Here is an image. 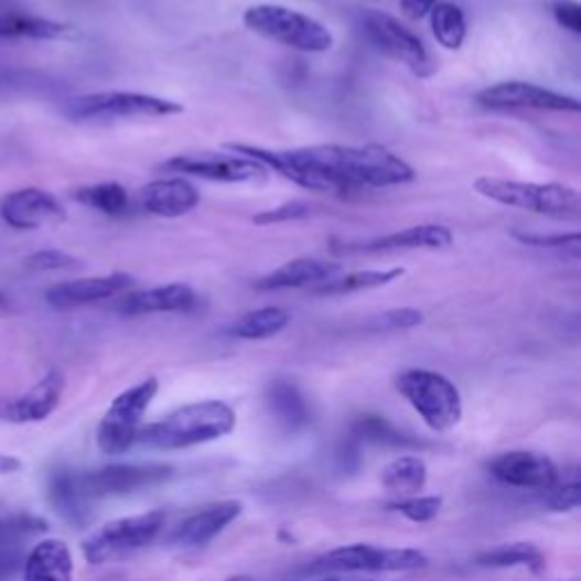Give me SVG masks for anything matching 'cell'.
I'll return each mask as SVG.
<instances>
[{
    "label": "cell",
    "mask_w": 581,
    "mask_h": 581,
    "mask_svg": "<svg viewBox=\"0 0 581 581\" xmlns=\"http://www.w3.org/2000/svg\"><path fill=\"white\" fill-rule=\"evenodd\" d=\"M475 563L484 568H529L531 572H544L546 555L540 552L538 546L518 540V544H505L477 555Z\"/></svg>",
    "instance_id": "f1b7e54d"
},
{
    "label": "cell",
    "mask_w": 581,
    "mask_h": 581,
    "mask_svg": "<svg viewBox=\"0 0 581 581\" xmlns=\"http://www.w3.org/2000/svg\"><path fill=\"white\" fill-rule=\"evenodd\" d=\"M171 477L173 469L162 466V463H146V466H141V463H116V466L77 475V486H80V493L87 499H96L154 488L166 484Z\"/></svg>",
    "instance_id": "8fae6325"
},
{
    "label": "cell",
    "mask_w": 581,
    "mask_h": 581,
    "mask_svg": "<svg viewBox=\"0 0 581 581\" xmlns=\"http://www.w3.org/2000/svg\"><path fill=\"white\" fill-rule=\"evenodd\" d=\"M158 394H160V379L146 377L143 381L130 386V389L114 398L96 432V441L103 454L109 456L126 454L130 448L137 445L141 420L150 409L152 400L158 398Z\"/></svg>",
    "instance_id": "52a82bcc"
},
{
    "label": "cell",
    "mask_w": 581,
    "mask_h": 581,
    "mask_svg": "<svg viewBox=\"0 0 581 581\" xmlns=\"http://www.w3.org/2000/svg\"><path fill=\"white\" fill-rule=\"evenodd\" d=\"M64 373L53 368L42 379H39L30 391L14 400L0 402V420H8L14 424L42 422L46 420L60 405L64 394Z\"/></svg>",
    "instance_id": "e0dca14e"
},
{
    "label": "cell",
    "mask_w": 581,
    "mask_h": 581,
    "mask_svg": "<svg viewBox=\"0 0 581 581\" xmlns=\"http://www.w3.org/2000/svg\"><path fill=\"white\" fill-rule=\"evenodd\" d=\"M338 273V263L314 259V257H300L282 263L280 268L270 270L268 276L255 282L257 291H284V289H302L321 284Z\"/></svg>",
    "instance_id": "7402d4cb"
},
{
    "label": "cell",
    "mask_w": 581,
    "mask_h": 581,
    "mask_svg": "<svg viewBox=\"0 0 581 581\" xmlns=\"http://www.w3.org/2000/svg\"><path fill=\"white\" fill-rule=\"evenodd\" d=\"M3 302H6V298H3V295H0V304H3Z\"/></svg>",
    "instance_id": "7dc6e473"
},
{
    "label": "cell",
    "mask_w": 581,
    "mask_h": 581,
    "mask_svg": "<svg viewBox=\"0 0 581 581\" xmlns=\"http://www.w3.org/2000/svg\"><path fill=\"white\" fill-rule=\"evenodd\" d=\"M391 512L402 514L411 523H430L434 520L441 509H443V497L441 495H411V497H400L394 505H389Z\"/></svg>",
    "instance_id": "e575fe53"
},
{
    "label": "cell",
    "mask_w": 581,
    "mask_h": 581,
    "mask_svg": "<svg viewBox=\"0 0 581 581\" xmlns=\"http://www.w3.org/2000/svg\"><path fill=\"white\" fill-rule=\"evenodd\" d=\"M351 437L357 439L362 445L364 443H375V445H386V448H398V450H416V448H424V443L407 437L405 432L396 430L394 424L386 420L384 416H359L353 422V430Z\"/></svg>",
    "instance_id": "4dcf8cb0"
},
{
    "label": "cell",
    "mask_w": 581,
    "mask_h": 581,
    "mask_svg": "<svg viewBox=\"0 0 581 581\" xmlns=\"http://www.w3.org/2000/svg\"><path fill=\"white\" fill-rule=\"evenodd\" d=\"M362 25L370 42L396 62L405 64L418 77L432 75V57L420 42V36L413 34L407 25H402L396 17L384 14L377 10H368L362 14Z\"/></svg>",
    "instance_id": "30bf717a"
},
{
    "label": "cell",
    "mask_w": 581,
    "mask_h": 581,
    "mask_svg": "<svg viewBox=\"0 0 581 581\" xmlns=\"http://www.w3.org/2000/svg\"><path fill=\"white\" fill-rule=\"evenodd\" d=\"M312 205L304 203V201H291V203H284V205H278V207H270V209H263L259 214L252 216V223L255 225H278V223H291V220H300V218H306L312 216Z\"/></svg>",
    "instance_id": "74e56055"
},
{
    "label": "cell",
    "mask_w": 581,
    "mask_h": 581,
    "mask_svg": "<svg viewBox=\"0 0 581 581\" xmlns=\"http://www.w3.org/2000/svg\"><path fill=\"white\" fill-rule=\"evenodd\" d=\"M437 0H400V8L405 12V17H409L411 21H422L428 19L430 12L434 10Z\"/></svg>",
    "instance_id": "7bdbcfd3"
},
{
    "label": "cell",
    "mask_w": 581,
    "mask_h": 581,
    "mask_svg": "<svg viewBox=\"0 0 581 581\" xmlns=\"http://www.w3.org/2000/svg\"><path fill=\"white\" fill-rule=\"evenodd\" d=\"M300 581H341V579H338V577H327V574H325V577H319V579H300Z\"/></svg>",
    "instance_id": "bcb514c9"
},
{
    "label": "cell",
    "mask_w": 581,
    "mask_h": 581,
    "mask_svg": "<svg viewBox=\"0 0 581 581\" xmlns=\"http://www.w3.org/2000/svg\"><path fill=\"white\" fill-rule=\"evenodd\" d=\"M23 581H73V555L64 540L36 544L23 563Z\"/></svg>",
    "instance_id": "603a6c76"
},
{
    "label": "cell",
    "mask_w": 581,
    "mask_h": 581,
    "mask_svg": "<svg viewBox=\"0 0 581 581\" xmlns=\"http://www.w3.org/2000/svg\"><path fill=\"white\" fill-rule=\"evenodd\" d=\"M0 218L10 227L25 232L62 225L66 220V209L51 191L25 186L3 196V201H0Z\"/></svg>",
    "instance_id": "9a60e30c"
},
{
    "label": "cell",
    "mask_w": 581,
    "mask_h": 581,
    "mask_svg": "<svg viewBox=\"0 0 581 581\" xmlns=\"http://www.w3.org/2000/svg\"><path fill=\"white\" fill-rule=\"evenodd\" d=\"M473 186L482 198L505 207L563 220H577L581 216L579 191L568 184L477 177Z\"/></svg>",
    "instance_id": "3957f363"
},
{
    "label": "cell",
    "mask_w": 581,
    "mask_h": 581,
    "mask_svg": "<svg viewBox=\"0 0 581 581\" xmlns=\"http://www.w3.org/2000/svg\"><path fill=\"white\" fill-rule=\"evenodd\" d=\"M486 469L505 486L527 488V491L550 488L561 473L548 454L531 452V450L502 452L486 463Z\"/></svg>",
    "instance_id": "5bb4252c"
},
{
    "label": "cell",
    "mask_w": 581,
    "mask_h": 581,
    "mask_svg": "<svg viewBox=\"0 0 581 581\" xmlns=\"http://www.w3.org/2000/svg\"><path fill=\"white\" fill-rule=\"evenodd\" d=\"M227 152L244 154L284 180L319 193H355L364 189L400 186L416 180V171L384 146H304L270 150L252 143H225Z\"/></svg>",
    "instance_id": "6da1fadb"
},
{
    "label": "cell",
    "mask_w": 581,
    "mask_h": 581,
    "mask_svg": "<svg viewBox=\"0 0 581 581\" xmlns=\"http://www.w3.org/2000/svg\"><path fill=\"white\" fill-rule=\"evenodd\" d=\"M71 198L105 216H126L130 209L128 189L119 182H100V184L75 189L71 193Z\"/></svg>",
    "instance_id": "1f68e13d"
},
{
    "label": "cell",
    "mask_w": 581,
    "mask_h": 581,
    "mask_svg": "<svg viewBox=\"0 0 581 581\" xmlns=\"http://www.w3.org/2000/svg\"><path fill=\"white\" fill-rule=\"evenodd\" d=\"M42 87H49L44 75L0 62V94H25Z\"/></svg>",
    "instance_id": "d590c367"
},
{
    "label": "cell",
    "mask_w": 581,
    "mask_h": 581,
    "mask_svg": "<svg viewBox=\"0 0 581 581\" xmlns=\"http://www.w3.org/2000/svg\"><path fill=\"white\" fill-rule=\"evenodd\" d=\"M454 237L450 227L437 225V223H422L413 225L400 232H391V235L375 237L359 244H345L343 248H336L338 252L347 255H379V252H400V250H443L452 246Z\"/></svg>",
    "instance_id": "2e32d148"
},
{
    "label": "cell",
    "mask_w": 581,
    "mask_h": 581,
    "mask_svg": "<svg viewBox=\"0 0 581 581\" xmlns=\"http://www.w3.org/2000/svg\"><path fill=\"white\" fill-rule=\"evenodd\" d=\"M237 428V413L227 402L203 400L184 405L169 416L141 424L137 445L148 450H186L218 441Z\"/></svg>",
    "instance_id": "7a4b0ae2"
},
{
    "label": "cell",
    "mask_w": 581,
    "mask_h": 581,
    "mask_svg": "<svg viewBox=\"0 0 581 581\" xmlns=\"http://www.w3.org/2000/svg\"><path fill=\"white\" fill-rule=\"evenodd\" d=\"M225 581H257V579L250 577V574H232V577H227Z\"/></svg>",
    "instance_id": "f6af8a7d"
},
{
    "label": "cell",
    "mask_w": 581,
    "mask_h": 581,
    "mask_svg": "<svg viewBox=\"0 0 581 581\" xmlns=\"http://www.w3.org/2000/svg\"><path fill=\"white\" fill-rule=\"evenodd\" d=\"M66 119L75 123H107L123 119H169L184 111L171 98L139 92H96L68 98L62 105Z\"/></svg>",
    "instance_id": "277c9868"
},
{
    "label": "cell",
    "mask_w": 581,
    "mask_h": 581,
    "mask_svg": "<svg viewBox=\"0 0 581 581\" xmlns=\"http://www.w3.org/2000/svg\"><path fill=\"white\" fill-rule=\"evenodd\" d=\"M396 391L413 407L432 432H450L463 418V400L456 384L437 370H402L396 377Z\"/></svg>",
    "instance_id": "8992f818"
},
{
    "label": "cell",
    "mask_w": 581,
    "mask_h": 581,
    "mask_svg": "<svg viewBox=\"0 0 581 581\" xmlns=\"http://www.w3.org/2000/svg\"><path fill=\"white\" fill-rule=\"evenodd\" d=\"M512 239L529 248H577L581 237L579 232H568V235H534V232H512Z\"/></svg>",
    "instance_id": "f35d334b"
},
{
    "label": "cell",
    "mask_w": 581,
    "mask_h": 581,
    "mask_svg": "<svg viewBox=\"0 0 581 581\" xmlns=\"http://www.w3.org/2000/svg\"><path fill=\"white\" fill-rule=\"evenodd\" d=\"M198 306V295L186 284H164L143 291L128 293L119 302L123 316H146V314H177L191 312Z\"/></svg>",
    "instance_id": "44dd1931"
},
{
    "label": "cell",
    "mask_w": 581,
    "mask_h": 581,
    "mask_svg": "<svg viewBox=\"0 0 581 581\" xmlns=\"http://www.w3.org/2000/svg\"><path fill=\"white\" fill-rule=\"evenodd\" d=\"M49 495L60 516H64L73 525H85L87 497L80 493V486H77V475L68 471L53 473L49 484Z\"/></svg>",
    "instance_id": "f546056e"
},
{
    "label": "cell",
    "mask_w": 581,
    "mask_h": 581,
    "mask_svg": "<svg viewBox=\"0 0 581 581\" xmlns=\"http://www.w3.org/2000/svg\"><path fill=\"white\" fill-rule=\"evenodd\" d=\"M581 505V482L577 471L559 473L557 482L544 491V507L552 514H570Z\"/></svg>",
    "instance_id": "836d02e7"
},
{
    "label": "cell",
    "mask_w": 581,
    "mask_h": 581,
    "mask_svg": "<svg viewBox=\"0 0 581 581\" xmlns=\"http://www.w3.org/2000/svg\"><path fill=\"white\" fill-rule=\"evenodd\" d=\"M475 100L486 109H540L577 114L581 103L574 96L559 94L523 80H507L482 89Z\"/></svg>",
    "instance_id": "4fadbf2b"
},
{
    "label": "cell",
    "mask_w": 581,
    "mask_h": 581,
    "mask_svg": "<svg viewBox=\"0 0 581 581\" xmlns=\"http://www.w3.org/2000/svg\"><path fill=\"white\" fill-rule=\"evenodd\" d=\"M164 171L182 173L191 177H201L209 182L241 184V182H261L268 177V169L255 160L244 158L235 152H193L175 154L162 164Z\"/></svg>",
    "instance_id": "7c38bea8"
},
{
    "label": "cell",
    "mask_w": 581,
    "mask_h": 581,
    "mask_svg": "<svg viewBox=\"0 0 581 581\" xmlns=\"http://www.w3.org/2000/svg\"><path fill=\"white\" fill-rule=\"evenodd\" d=\"M422 323V312L413 306H400L391 309V312H384L373 321V330H411Z\"/></svg>",
    "instance_id": "ab89813d"
},
{
    "label": "cell",
    "mask_w": 581,
    "mask_h": 581,
    "mask_svg": "<svg viewBox=\"0 0 581 581\" xmlns=\"http://www.w3.org/2000/svg\"><path fill=\"white\" fill-rule=\"evenodd\" d=\"M428 484V463L416 454H402L386 463L381 471V486L400 497L418 495Z\"/></svg>",
    "instance_id": "484cf974"
},
{
    "label": "cell",
    "mask_w": 581,
    "mask_h": 581,
    "mask_svg": "<svg viewBox=\"0 0 581 581\" xmlns=\"http://www.w3.org/2000/svg\"><path fill=\"white\" fill-rule=\"evenodd\" d=\"M143 212L160 218H180L201 205V191L182 175L152 180L139 191Z\"/></svg>",
    "instance_id": "d6986e66"
},
{
    "label": "cell",
    "mask_w": 581,
    "mask_h": 581,
    "mask_svg": "<svg viewBox=\"0 0 581 581\" xmlns=\"http://www.w3.org/2000/svg\"><path fill=\"white\" fill-rule=\"evenodd\" d=\"M25 266L30 270H39V273H49V270H75L83 266V259H77L64 250H39L25 259Z\"/></svg>",
    "instance_id": "8d00e7d4"
},
{
    "label": "cell",
    "mask_w": 581,
    "mask_h": 581,
    "mask_svg": "<svg viewBox=\"0 0 581 581\" xmlns=\"http://www.w3.org/2000/svg\"><path fill=\"white\" fill-rule=\"evenodd\" d=\"M23 469V461L12 454H0V475H12Z\"/></svg>",
    "instance_id": "ee69618b"
},
{
    "label": "cell",
    "mask_w": 581,
    "mask_h": 581,
    "mask_svg": "<svg viewBox=\"0 0 581 581\" xmlns=\"http://www.w3.org/2000/svg\"><path fill=\"white\" fill-rule=\"evenodd\" d=\"M566 581H579V579H566Z\"/></svg>",
    "instance_id": "c3c4849f"
},
{
    "label": "cell",
    "mask_w": 581,
    "mask_h": 581,
    "mask_svg": "<svg viewBox=\"0 0 581 581\" xmlns=\"http://www.w3.org/2000/svg\"><path fill=\"white\" fill-rule=\"evenodd\" d=\"M244 25L270 42L300 53H327L334 46V34L325 23L287 6H252L244 12Z\"/></svg>",
    "instance_id": "5b68a950"
},
{
    "label": "cell",
    "mask_w": 581,
    "mask_h": 581,
    "mask_svg": "<svg viewBox=\"0 0 581 581\" xmlns=\"http://www.w3.org/2000/svg\"><path fill=\"white\" fill-rule=\"evenodd\" d=\"M291 323V314L282 306H261L244 314L229 325V336L241 341H263L278 336Z\"/></svg>",
    "instance_id": "83f0119b"
},
{
    "label": "cell",
    "mask_w": 581,
    "mask_h": 581,
    "mask_svg": "<svg viewBox=\"0 0 581 581\" xmlns=\"http://www.w3.org/2000/svg\"><path fill=\"white\" fill-rule=\"evenodd\" d=\"M241 514H244V502L239 499L212 502V505H205L198 512L186 516L177 525L173 540L182 548H203L212 544V540L218 534H223Z\"/></svg>",
    "instance_id": "ac0fdd59"
},
{
    "label": "cell",
    "mask_w": 581,
    "mask_h": 581,
    "mask_svg": "<svg viewBox=\"0 0 581 581\" xmlns=\"http://www.w3.org/2000/svg\"><path fill=\"white\" fill-rule=\"evenodd\" d=\"M432 21V32L437 36V42L445 51H459L466 42L469 25H466V14L454 3H437L434 10L430 12Z\"/></svg>",
    "instance_id": "d6a6232c"
},
{
    "label": "cell",
    "mask_w": 581,
    "mask_h": 581,
    "mask_svg": "<svg viewBox=\"0 0 581 581\" xmlns=\"http://www.w3.org/2000/svg\"><path fill=\"white\" fill-rule=\"evenodd\" d=\"M555 21L572 34H581V6L577 0H552Z\"/></svg>",
    "instance_id": "60d3db41"
},
{
    "label": "cell",
    "mask_w": 581,
    "mask_h": 581,
    "mask_svg": "<svg viewBox=\"0 0 581 581\" xmlns=\"http://www.w3.org/2000/svg\"><path fill=\"white\" fill-rule=\"evenodd\" d=\"M266 402L270 413H273L289 432H300L312 422V409H309L306 398L291 379L270 381L266 391Z\"/></svg>",
    "instance_id": "cb8c5ba5"
},
{
    "label": "cell",
    "mask_w": 581,
    "mask_h": 581,
    "mask_svg": "<svg viewBox=\"0 0 581 581\" xmlns=\"http://www.w3.org/2000/svg\"><path fill=\"white\" fill-rule=\"evenodd\" d=\"M338 459H341V466L343 471H351L355 473L359 466H362V443L357 439H347L343 450L338 452Z\"/></svg>",
    "instance_id": "b9f144b4"
},
{
    "label": "cell",
    "mask_w": 581,
    "mask_h": 581,
    "mask_svg": "<svg viewBox=\"0 0 581 581\" xmlns=\"http://www.w3.org/2000/svg\"><path fill=\"white\" fill-rule=\"evenodd\" d=\"M135 284L137 280L128 273L83 278V280L62 282V284L51 287L46 291V302L55 309H75V306H85L92 302L109 300L114 295H121L130 291Z\"/></svg>",
    "instance_id": "ffe728a7"
},
{
    "label": "cell",
    "mask_w": 581,
    "mask_h": 581,
    "mask_svg": "<svg viewBox=\"0 0 581 581\" xmlns=\"http://www.w3.org/2000/svg\"><path fill=\"white\" fill-rule=\"evenodd\" d=\"M71 34V28L34 14L0 10V39H34V42H55Z\"/></svg>",
    "instance_id": "d4e9b609"
},
{
    "label": "cell",
    "mask_w": 581,
    "mask_h": 581,
    "mask_svg": "<svg viewBox=\"0 0 581 581\" xmlns=\"http://www.w3.org/2000/svg\"><path fill=\"white\" fill-rule=\"evenodd\" d=\"M430 563L428 555L413 548H377L353 544L319 557L306 572H405L420 570Z\"/></svg>",
    "instance_id": "9c48e42d"
},
{
    "label": "cell",
    "mask_w": 581,
    "mask_h": 581,
    "mask_svg": "<svg viewBox=\"0 0 581 581\" xmlns=\"http://www.w3.org/2000/svg\"><path fill=\"white\" fill-rule=\"evenodd\" d=\"M164 523H166V514L162 509L109 520L83 540V555L87 563L100 566L111 559L139 552L160 536Z\"/></svg>",
    "instance_id": "ba28073f"
},
{
    "label": "cell",
    "mask_w": 581,
    "mask_h": 581,
    "mask_svg": "<svg viewBox=\"0 0 581 581\" xmlns=\"http://www.w3.org/2000/svg\"><path fill=\"white\" fill-rule=\"evenodd\" d=\"M405 276V268H386V270H353L341 278H330L312 289L316 295H347V293H359L370 291L379 287H389L391 282L400 280Z\"/></svg>",
    "instance_id": "4316f807"
}]
</instances>
